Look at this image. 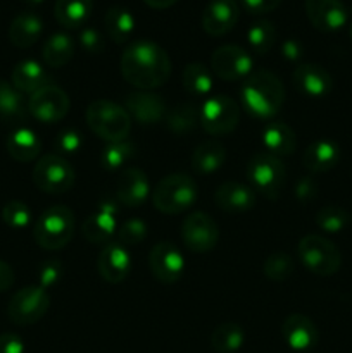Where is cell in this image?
<instances>
[{
	"mask_svg": "<svg viewBox=\"0 0 352 353\" xmlns=\"http://www.w3.org/2000/svg\"><path fill=\"white\" fill-rule=\"evenodd\" d=\"M119 69L131 86L144 92L161 88L171 76L168 52L152 40L131 41L121 54Z\"/></svg>",
	"mask_w": 352,
	"mask_h": 353,
	"instance_id": "6da1fadb",
	"label": "cell"
},
{
	"mask_svg": "<svg viewBox=\"0 0 352 353\" xmlns=\"http://www.w3.org/2000/svg\"><path fill=\"white\" fill-rule=\"evenodd\" d=\"M242 105L255 119H273L285 102V86L268 69L252 71L240 88Z\"/></svg>",
	"mask_w": 352,
	"mask_h": 353,
	"instance_id": "7a4b0ae2",
	"label": "cell"
},
{
	"mask_svg": "<svg viewBox=\"0 0 352 353\" xmlns=\"http://www.w3.org/2000/svg\"><path fill=\"white\" fill-rule=\"evenodd\" d=\"M86 124L90 130L100 138V140L107 141V143H114V141L128 140L131 131V121L130 114L124 107L119 103L110 102V100H93L85 112Z\"/></svg>",
	"mask_w": 352,
	"mask_h": 353,
	"instance_id": "3957f363",
	"label": "cell"
},
{
	"mask_svg": "<svg viewBox=\"0 0 352 353\" xmlns=\"http://www.w3.org/2000/svg\"><path fill=\"white\" fill-rule=\"evenodd\" d=\"M152 205L168 216L188 210L199 196V188L190 176L176 172L162 178L152 190Z\"/></svg>",
	"mask_w": 352,
	"mask_h": 353,
	"instance_id": "277c9868",
	"label": "cell"
},
{
	"mask_svg": "<svg viewBox=\"0 0 352 353\" xmlns=\"http://www.w3.org/2000/svg\"><path fill=\"white\" fill-rule=\"evenodd\" d=\"M75 214L66 205H52L35 223V241L45 250H61L75 236Z\"/></svg>",
	"mask_w": 352,
	"mask_h": 353,
	"instance_id": "5b68a950",
	"label": "cell"
},
{
	"mask_svg": "<svg viewBox=\"0 0 352 353\" xmlns=\"http://www.w3.org/2000/svg\"><path fill=\"white\" fill-rule=\"evenodd\" d=\"M300 262L314 276L330 278L342 265V254L337 245L321 234H306L297 247Z\"/></svg>",
	"mask_w": 352,
	"mask_h": 353,
	"instance_id": "8992f818",
	"label": "cell"
},
{
	"mask_svg": "<svg viewBox=\"0 0 352 353\" xmlns=\"http://www.w3.org/2000/svg\"><path fill=\"white\" fill-rule=\"evenodd\" d=\"M248 185L268 200H276L286 179V168L282 159L268 152H259L247 164Z\"/></svg>",
	"mask_w": 352,
	"mask_h": 353,
	"instance_id": "52a82bcc",
	"label": "cell"
},
{
	"mask_svg": "<svg viewBox=\"0 0 352 353\" xmlns=\"http://www.w3.org/2000/svg\"><path fill=\"white\" fill-rule=\"evenodd\" d=\"M200 114V126L211 137H224L237 130L240 123V107L224 93L209 95L204 100Z\"/></svg>",
	"mask_w": 352,
	"mask_h": 353,
	"instance_id": "ba28073f",
	"label": "cell"
},
{
	"mask_svg": "<svg viewBox=\"0 0 352 353\" xmlns=\"http://www.w3.org/2000/svg\"><path fill=\"white\" fill-rule=\"evenodd\" d=\"M76 181L75 169L64 157L47 154L38 159L33 168V183L40 192L50 195H62L72 188Z\"/></svg>",
	"mask_w": 352,
	"mask_h": 353,
	"instance_id": "9c48e42d",
	"label": "cell"
},
{
	"mask_svg": "<svg viewBox=\"0 0 352 353\" xmlns=\"http://www.w3.org/2000/svg\"><path fill=\"white\" fill-rule=\"evenodd\" d=\"M50 309V295L38 285H30L16 292L7 307L10 323L17 326H31L43 319Z\"/></svg>",
	"mask_w": 352,
	"mask_h": 353,
	"instance_id": "30bf717a",
	"label": "cell"
},
{
	"mask_svg": "<svg viewBox=\"0 0 352 353\" xmlns=\"http://www.w3.org/2000/svg\"><path fill=\"white\" fill-rule=\"evenodd\" d=\"M182 240L193 254H206L219 241V226L206 212H190L182 223Z\"/></svg>",
	"mask_w": 352,
	"mask_h": 353,
	"instance_id": "8fae6325",
	"label": "cell"
},
{
	"mask_svg": "<svg viewBox=\"0 0 352 353\" xmlns=\"http://www.w3.org/2000/svg\"><path fill=\"white\" fill-rule=\"evenodd\" d=\"M69 107H71V102H69L68 93L55 86L54 83L35 92L28 100V112L43 124L61 123L68 116Z\"/></svg>",
	"mask_w": 352,
	"mask_h": 353,
	"instance_id": "7c38bea8",
	"label": "cell"
},
{
	"mask_svg": "<svg viewBox=\"0 0 352 353\" xmlns=\"http://www.w3.org/2000/svg\"><path fill=\"white\" fill-rule=\"evenodd\" d=\"M211 69L223 81H240L254 71V61L245 48L223 45L211 55Z\"/></svg>",
	"mask_w": 352,
	"mask_h": 353,
	"instance_id": "4fadbf2b",
	"label": "cell"
},
{
	"mask_svg": "<svg viewBox=\"0 0 352 353\" xmlns=\"http://www.w3.org/2000/svg\"><path fill=\"white\" fill-rule=\"evenodd\" d=\"M148 268L152 276L162 285H175L185 274V257L171 241H159L150 248Z\"/></svg>",
	"mask_w": 352,
	"mask_h": 353,
	"instance_id": "5bb4252c",
	"label": "cell"
},
{
	"mask_svg": "<svg viewBox=\"0 0 352 353\" xmlns=\"http://www.w3.org/2000/svg\"><path fill=\"white\" fill-rule=\"evenodd\" d=\"M119 230L117 223V205L113 200L100 203L99 209L90 214L81 224V234L88 243L107 245L110 243Z\"/></svg>",
	"mask_w": 352,
	"mask_h": 353,
	"instance_id": "9a60e30c",
	"label": "cell"
},
{
	"mask_svg": "<svg viewBox=\"0 0 352 353\" xmlns=\"http://www.w3.org/2000/svg\"><path fill=\"white\" fill-rule=\"evenodd\" d=\"M124 109L130 114L131 121H137L140 126H155L164 121L168 105L166 100L155 92H138L128 93L124 99Z\"/></svg>",
	"mask_w": 352,
	"mask_h": 353,
	"instance_id": "2e32d148",
	"label": "cell"
},
{
	"mask_svg": "<svg viewBox=\"0 0 352 353\" xmlns=\"http://www.w3.org/2000/svg\"><path fill=\"white\" fill-rule=\"evenodd\" d=\"M309 23L321 33H333L347 24L349 10L342 0H306Z\"/></svg>",
	"mask_w": 352,
	"mask_h": 353,
	"instance_id": "e0dca14e",
	"label": "cell"
},
{
	"mask_svg": "<svg viewBox=\"0 0 352 353\" xmlns=\"http://www.w3.org/2000/svg\"><path fill=\"white\" fill-rule=\"evenodd\" d=\"M131 265L133 262H131V254L128 247L114 243V241L107 243L97 259V269H99L100 278L110 285L123 283L130 276Z\"/></svg>",
	"mask_w": 352,
	"mask_h": 353,
	"instance_id": "ac0fdd59",
	"label": "cell"
},
{
	"mask_svg": "<svg viewBox=\"0 0 352 353\" xmlns=\"http://www.w3.org/2000/svg\"><path fill=\"white\" fill-rule=\"evenodd\" d=\"M240 6L237 0H211L202 12V28L211 37H223L237 26Z\"/></svg>",
	"mask_w": 352,
	"mask_h": 353,
	"instance_id": "d6986e66",
	"label": "cell"
},
{
	"mask_svg": "<svg viewBox=\"0 0 352 353\" xmlns=\"http://www.w3.org/2000/svg\"><path fill=\"white\" fill-rule=\"evenodd\" d=\"M293 85L297 92L309 99H323L333 88L331 74L317 64H299L293 71Z\"/></svg>",
	"mask_w": 352,
	"mask_h": 353,
	"instance_id": "ffe728a7",
	"label": "cell"
},
{
	"mask_svg": "<svg viewBox=\"0 0 352 353\" xmlns=\"http://www.w3.org/2000/svg\"><path fill=\"white\" fill-rule=\"evenodd\" d=\"M117 200L126 207H141L152 195L147 174L138 168H124L117 179Z\"/></svg>",
	"mask_w": 352,
	"mask_h": 353,
	"instance_id": "44dd1931",
	"label": "cell"
},
{
	"mask_svg": "<svg viewBox=\"0 0 352 353\" xmlns=\"http://www.w3.org/2000/svg\"><path fill=\"white\" fill-rule=\"evenodd\" d=\"M257 193L251 185L240 181H224L214 193V202L224 212L240 214L254 209Z\"/></svg>",
	"mask_w": 352,
	"mask_h": 353,
	"instance_id": "7402d4cb",
	"label": "cell"
},
{
	"mask_svg": "<svg viewBox=\"0 0 352 353\" xmlns=\"http://www.w3.org/2000/svg\"><path fill=\"white\" fill-rule=\"evenodd\" d=\"M282 334L285 343L295 352H307L317 343L316 324L304 314H290L283 321Z\"/></svg>",
	"mask_w": 352,
	"mask_h": 353,
	"instance_id": "603a6c76",
	"label": "cell"
},
{
	"mask_svg": "<svg viewBox=\"0 0 352 353\" xmlns=\"http://www.w3.org/2000/svg\"><path fill=\"white\" fill-rule=\"evenodd\" d=\"M340 147L333 140L321 138L307 145L302 154V165L313 174H321L335 169L340 162Z\"/></svg>",
	"mask_w": 352,
	"mask_h": 353,
	"instance_id": "cb8c5ba5",
	"label": "cell"
},
{
	"mask_svg": "<svg viewBox=\"0 0 352 353\" xmlns=\"http://www.w3.org/2000/svg\"><path fill=\"white\" fill-rule=\"evenodd\" d=\"M10 83H12L17 92L33 95L38 90L52 85V76L40 62L33 61V59H26V61H21L14 65Z\"/></svg>",
	"mask_w": 352,
	"mask_h": 353,
	"instance_id": "d4e9b609",
	"label": "cell"
},
{
	"mask_svg": "<svg viewBox=\"0 0 352 353\" xmlns=\"http://www.w3.org/2000/svg\"><path fill=\"white\" fill-rule=\"evenodd\" d=\"M262 147L266 152L276 157L292 155L297 148V137L292 128L283 121H271L264 126L261 134Z\"/></svg>",
	"mask_w": 352,
	"mask_h": 353,
	"instance_id": "484cf974",
	"label": "cell"
},
{
	"mask_svg": "<svg viewBox=\"0 0 352 353\" xmlns=\"http://www.w3.org/2000/svg\"><path fill=\"white\" fill-rule=\"evenodd\" d=\"M226 161V148L217 140H206L193 150L190 164L195 174L209 176L223 168Z\"/></svg>",
	"mask_w": 352,
	"mask_h": 353,
	"instance_id": "4316f807",
	"label": "cell"
},
{
	"mask_svg": "<svg viewBox=\"0 0 352 353\" xmlns=\"http://www.w3.org/2000/svg\"><path fill=\"white\" fill-rule=\"evenodd\" d=\"M43 33V21L33 12H21L9 26V40L17 48H30Z\"/></svg>",
	"mask_w": 352,
	"mask_h": 353,
	"instance_id": "83f0119b",
	"label": "cell"
},
{
	"mask_svg": "<svg viewBox=\"0 0 352 353\" xmlns=\"http://www.w3.org/2000/svg\"><path fill=\"white\" fill-rule=\"evenodd\" d=\"M7 152L17 162H31L41 150L40 138L30 128H17L9 134L6 141Z\"/></svg>",
	"mask_w": 352,
	"mask_h": 353,
	"instance_id": "f1b7e54d",
	"label": "cell"
},
{
	"mask_svg": "<svg viewBox=\"0 0 352 353\" xmlns=\"http://www.w3.org/2000/svg\"><path fill=\"white\" fill-rule=\"evenodd\" d=\"M76 45L71 34L64 33V31H57V33L50 34L47 41L41 48V57H43L45 64L48 68H62V65L69 64L71 59L75 57Z\"/></svg>",
	"mask_w": 352,
	"mask_h": 353,
	"instance_id": "f546056e",
	"label": "cell"
},
{
	"mask_svg": "<svg viewBox=\"0 0 352 353\" xmlns=\"http://www.w3.org/2000/svg\"><path fill=\"white\" fill-rule=\"evenodd\" d=\"M93 0H55L54 16L61 26L78 30L90 19Z\"/></svg>",
	"mask_w": 352,
	"mask_h": 353,
	"instance_id": "4dcf8cb0",
	"label": "cell"
},
{
	"mask_svg": "<svg viewBox=\"0 0 352 353\" xmlns=\"http://www.w3.org/2000/svg\"><path fill=\"white\" fill-rule=\"evenodd\" d=\"M106 33L116 45L126 43L135 31V17L126 7L113 6L104 16Z\"/></svg>",
	"mask_w": 352,
	"mask_h": 353,
	"instance_id": "1f68e13d",
	"label": "cell"
},
{
	"mask_svg": "<svg viewBox=\"0 0 352 353\" xmlns=\"http://www.w3.org/2000/svg\"><path fill=\"white\" fill-rule=\"evenodd\" d=\"M28 103L23 93L17 92L12 83L0 79V119L6 123H21L26 117Z\"/></svg>",
	"mask_w": 352,
	"mask_h": 353,
	"instance_id": "d6a6232c",
	"label": "cell"
},
{
	"mask_svg": "<svg viewBox=\"0 0 352 353\" xmlns=\"http://www.w3.org/2000/svg\"><path fill=\"white\" fill-rule=\"evenodd\" d=\"M245 343V331L237 323H223L211 334V347L216 353H235Z\"/></svg>",
	"mask_w": 352,
	"mask_h": 353,
	"instance_id": "836d02e7",
	"label": "cell"
},
{
	"mask_svg": "<svg viewBox=\"0 0 352 353\" xmlns=\"http://www.w3.org/2000/svg\"><path fill=\"white\" fill-rule=\"evenodd\" d=\"M166 126L171 133L185 137V134L195 131V128L200 124V114L195 105L192 103H179L173 107L171 110L166 112Z\"/></svg>",
	"mask_w": 352,
	"mask_h": 353,
	"instance_id": "e575fe53",
	"label": "cell"
},
{
	"mask_svg": "<svg viewBox=\"0 0 352 353\" xmlns=\"http://www.w3.org/2000/svg\"><path fill=\"white\" fill-rule=\"evenodd\" d=\"M182 81L186 92L193 97H206L207 99L213 92V74L200 62H190L183 69Z\"/></svg>",
	"mask_w": 352,
	"mask_h": 353,
	"instance_id": "d590c367",
	"label": "cell"
},
{
	"mask_svg": "<svg viewBox=\"0 0 352 353\" xmlns=\"http://www.w3.org/2000/svg\"><path fill=\"white\" fill-rule=\"evenodd\" d=\"M247 41L257 55L268 54L276 41L275 24L268 19H257L248 28Z\"/></svg>",
	"mask_w": 352,
	"mask_h": 353,
	"instance_id": "8d00e7d4",
	"label": "cell"
},
{
	"mask_svg": "<svg viewBox=\"0 0 352 353\" xmlns=\"http://www.w3.org/2000/svg\"><path fill=\"white\" fill-rule=\"evenodd\" d=\"M135 154H137V147L131 141H114L104 147L100 162L107 171H117V169H123L135 157Z\"/></svg>",
	"mask_w": 352,
	"mask_h": 353,
	"instance_id": "74e56055",
	"label": "cell"
},
{
	"mask_svg": "<svg viewBox=\"0 0 352 353\" xmlns=\"http://www.w3.org/2000/svg\"><path fill=\"white\" fill-rule=\"evenodd\" d=\"M293 269H295L293 259L289 254H285V252H275V254L268 255L264 264H262L264 276L269 281L275 283L286 281L293 274Z\"/></svg>",
	"mask_w": 352,
	"mask_h": 353,
	"instance_id": "f35d334b",
	"label": "cell"
},
{
	"mask_svg": "<svg viewBox=\"0 0 352 353\" xmlns=\"http://www.w3.org/2000/svg\"><path fill=\"white\" fill-rule=\"evenodd\" d=\"M316 224L324 233L337 234L349 224V214L338 205H324L316 212Z\"/></svg>",
	"mask_w": 352,
	"mask_h": 353,
	"instance_id": "ab89813d",
	"label": "cell"
},
{
	"mask_svg": "<svg viewBox=\"0 0 352 353\" xmlns=\"http://www.w3.org/2000/svg\"><path fill=\"white\" fill-rule=\"evenodd\" d=\"M2 219L12 230H24L26 226H30L31 219H33V214H31V209L24 202L10 200V202H7L3 205Z\"/></svg>",
	"mask_w": 352,
	"mask_h": 353,
	"instance_id": "60d3db41",
	"label": "cell"
},
{
	"mask_svg": "<svg viewBox=\"0 0 352 353\" xmlns=\"http://www.w3.org/2000/svg\"><path fill=\"white\" fill-rule=\"evenodd\" d=\"M147 223L140 217H130L124 223L119 224V230H117V238H119V243L124 247H135V245L141 243L147 236Z\"/></svg>",
	"mask_w": 352,
	"mask_h": 353,
	"instance_id": "b9f144b4",
	"label": "cell"
},
{
	"mask_svg": "<svg viewBox=\"0 0 352 353\" xmlns=\"http://www.w3.org/2000/svg\"><path fill=\"white\" fill-rule=\"evenodd\" d=\"M83 145V134L79 131L72 130V128H66L61 133L55 137L54 147L57 155H72L81 148Z\"/></svg>",
	"mask_w": 352,
	"mask_h": 353,
	"instance_id": "7bdbcfd3",
	"label": "cell"
},
{
	"mask_svg": "<svg viewBox=\"0 0 352 353\" xmlns=\"http://www.w3.org/2000/svg\"><path fill=\"white\" fill-rule=\"evenodd\" d=\"M62 278V264L57 259H52V261L43 262L38 269V286H41L43 290H50L61 281Z\"/></svg>",
	"mask_w": 352,
	"mask_h": 353,
	"instance_id": "ee69618b",
	"label": "cell"
},
{
	"mask_svg": "<svg viewBox=\"0 0 352 353\" xmlns=\"http://www.w3.org/2000/svg\"><path fill=\"white\" fill-rule=\"evenodd\" d=\"M79 45L83 50L90 55H99L104 52L106 47V40H104L102 33L95 28H83L79 31Z\"/></svg>",
	"mask_w": 352,
	"mask_h": 353,
	"instance_id": "f6af8a7d",
	"label": "cell"
},
{
	"mask_svg": "<svg viewBox=\"0 0 352 353\" xmlns=\"http://www.w3.org/2000/svg\"><path fill=\"white\" fill-rule=\"evenodd\" d=\"M317 196V183L313 176H304L295 185V199L302 203H311Z\"/></svg>",
	"mask_w": 352,
	"mask_h": 353,
	"instance_id": "bcb514c9",
	"label": "cell"
},
{
	"mask_svg": "<svg viewBox=\"0 0 352 353\" xmlns=\"http://www.w3.org/2000/svg\"><path fill=\"white\" fill-rule=\"evenodd\" d=\"M282 2L283 0H242V6L247 12L259 16V14H268L275 10Z\"/></svg>",
	"mask_w": 352,
	"mask_h": 353,
	"instance_id": "7dc6e473",
	"label": "cell"
},
{
	"mask_svg": "<svg viewBox=\"0 0 352 353\" xmlns=\"http://www.w3.org/2000/svg\"><path fill=\"white\" fill-rule=\"evenodd\" d=\"M0 353H24V341L14 333L0 334Z\"/></svg>",
	"mask_w": 352,
	"mask_h": 353,
	"instance_id": "c3c4849f",
	"label": "cell"
},
{
	"mask_svg": "<svg viewBox=\"0 0 352 353\" xmlns=\"http://www.w3.org/2000/svg\"><path fill=\"white\" fill-rule=\"evenodd\" d=\"M282 55L290 62H297L302 57V43L295 40V38H290L282 43Z\"/></svg>",
	"mask_w": 352,
	"mask_h": 353,
	"instance_id": "681fc988",
	"label": "cell"
},
{
	"mask_svg": "<svg viewBox=\"0 0 352 353\" xmlns=\"http://www.w3.org/2000/svg\"><path fill=\"white\" fill-rule=\"evenodd\" d=\"M14 285V271L7 262L0 261V293L7 292Z\"/></svg>",
	"mask_w": 352,
	"mask_h": 353,
	"instance_id": "f907efd6",
	"label": "cell"
},
{
	"mask_svg": "<svg viewBox=\"0 0 352 353\" xmlns=\"http://www.w3.org/2000/svg\"><path fill=\"white\" fill-rule=\"evenodd\" d=\"M144 2L147 3L148 7H152V9L161 10V9H169V7L175 6L178 0H144Z\"/></svg>",
	"mask_w": 352,
	"mask_h": 353,
	"instance_id": "816d5d0a",
	"label": "cell"
},
{
	"mask_svg": "<svg viewBox=\"0 0 352 353\" xmlns=\"http://www.w3.org/2000/svg\"><path fill=\"white\" fill-rule=\"evenodd\" d=\"M43 2L45 0H24V3H28L30 7H38V6H41Z\"/></svg>",
	"mask_w": 352,
	"mask_h": 353,
	"instance_id": "f5cc1de1",
	"label": "cell"
},
{
	"mask_svg": "<svg viewBox=\"0 0 352 353\" xmlns=\"http://www.w3.org/2000/svg\"><path fill=\"white\" fill-rule=\"evenodd\" d=\"M349 37H351V40H352V21L349 23Z\"/></svg>",
	"mask_w": 352,
	"mask_h": 353,
	"instance_id": "db71d44e",
	"label": "cell"
}]
</instances>
